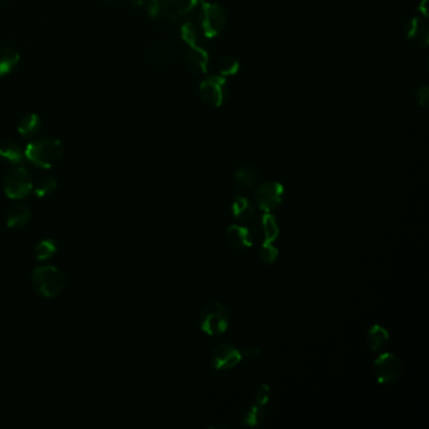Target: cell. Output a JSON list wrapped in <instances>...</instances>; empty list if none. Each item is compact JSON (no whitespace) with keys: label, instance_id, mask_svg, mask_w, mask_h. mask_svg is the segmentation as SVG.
<instances>
[{"label":"cell","instance_id":"cell-1","mask_svg":"<svg viewBox=\"0 0 429 429\" xmlns=\"http://www.w3.org/2000/svg\"><path fill=\"white\" fill-rule=\"evenodd\" d=\"M63 153L62 141L56 137H43L29 142L24 156L38 168L51 169L60 164Z\"/></svg>","mask_w":429,"mask_h":429},{"label":"cell","instance_id":"cell-2","mask_svg":"<svg viewBox=\"0 0 429 429\" xmlns=\"http://www.w3.org/2000/svg\"><path fill=\"white\" fill-rule=\"evenodd\" d=\"M32 285L33 289L40 295L53 298L60 295L65 289L66 278L60 269L54 266H43L33 271L32 275Z\"/></svg>","mask_w":429,"mask_h":429},{"label":"cell","instance_id":"cell-3","mask_svg":"<svg viewBox=\"0 0 429 429\" xmlns=\"http://www.w3.org/2000/svg\"><path fill=\"white\" fill-rule=\"evenodd\" d=\"M199 326L207 335H223L229 328L228 310L221 302H208L201 310Z\"/></svg>","mask_w":429,"mask_h":429},{"label":"cell","instance_id":"cell-4","mask_svg":"<svg viewBox=\"0 0 429 429\" xmlns=\"http://www.w3.org/2000/svg\"><path fill=\"white\" fill-rule=\"evenodd\" d=\"M373 373L379 384L393 385L402 376V362L393 353H382L373 364Z\"/></svg>","mask_w":429,"mask_h":429},{"label":"cell","instance_id":"cell-5","mask_svg":"<svg viewBox=\"0 0 429 429\" xmlns=\"http://www.w3.org/2000/svg\"><path fill=\"white\" fill-rule=\"evenodd\" d=\"M255 188V204L263 213H274L276 209L281 207L285 198V188L281 183L276 180L264 181Z\"/></svg>","mask_w":429,"mask_h":429},{"label":"cell","instance_id":"cell-6","mask_svg":"<svg viewBox=\"0 0 429 429\" xmlns=\"http://www.w3.org/2000/svg\"><path fill=\"white\" fill-rule=\"evenodd\" d=\"M6 194L10 199H23L31 194L33 189V181L27 169L15 167L8 171L3 180Z\"/></svg>","mask_w":429,"mask_h":429},{"label":"cell","instance_id":"cell-7","mask_svg":"<svg viewBox=\"0 0 429 429\" xmlns=\"http://www.w3.org/2000/svg\"><path fill=\"white\" fill-rule=\"evenodd\" d=\"M199 20H201V32L207 38H214L226 28L227 15L221 6L204 3L201 6Z\"/></svg>","mask_w":429,"mask_h":429},{"label":"cell","instance_id":"cell-8","mask_svg":"<svg viewBox=\"0 0 429 429\" xmlns=\"http://www.w3.org/2000/svg\"><path fill=\"white\" fill-rule=\"evenodd\" d=\"M201 100L208 106L219 108L228 97V87L226 78L221 76H212L203 81L199 86Z\"/></svg>","mask_w":429,"mask_h":429},{"label":"cell","instance_id":"cell-9","mask_svg":"<svg viewBox=\"0 0 429 429\" xmlns=\"http://www.w3.org/2000/svg\"><path fill=\"white\" fill-rule=\"evenodd\" d=\"M241 362V351L230 342H221L217 345L210 354V362L218 371L235 369Z\"/></svg>","mask_w":429,"mask_h":429},{"label":"cell","instance_id":"cell-10","mask_svg":"<svg viewBox=\"0 0 429 429\" xmlns=\"http://www.w3.org/2000/svg\"><path fill=\"white\" fill-rule=\"evenodd\" d=\"M252 223V235L255 239L261 243H274L280 237V226L272 213H263L260 217H255Z\"/></svg>","mask_w":429,"mask_h":429},{"label":"cell","instance_id":"cell-11","mask_svg":"<svg viewBox=\"0 0 429 429\" xmlns=\"http://www.w3.org/2000/svg\"><path fill=\"white\" fill-rule=\"evenodd\" d=\"M199 0H161V13L170 20H178L193 12Z\"/></svg>","mask_w":429,"mask_h":429},{"label":"cell","instance_id":"cell-12","mask_svg":"<svg viewBox=\"0 0 429 429\" xmlns=\"http://www.w3.org/2000/svg\"><path fill=\"white\" fill-rule=\"evenodd\" d=\"M255 204L249 201L247 196L235 193L232 199V215L235 218V221H238L239 224H246L251 223L255 219Z\"/></svg>","mask_w":429,"mask_h":429},{"label":"cell","instance_id":"cell-13","mask_svg":"<svg viewBox=\"0 0 429 429\" xmlns=\"http://www.w3.org/2000/svg\"><path fill=\"white\" fill-rule=\"evenodd\" d=\"M189 49L185 54L187 67L193 74H205L208 69L209 56L207 51L194 43L188 44Z\"/></svg>","mask_w":429,"mask_h":429},{"label":"cell","instance_id":"cell-14","mask_svg":"<svg viewBox=\"0 0 429 429\" xmlns=\"http://www.w3.org/2000/svg\"><path fill=\"white\" fill-rule=\"evenodd\" d=\"M226 235L229 244L235 249H252L255 244V237L251 229L246 228L241 224L229 226L226 230Z\"/></svg>","mask_w":429,"mask_h":429},{"label":"cell","instance_id":"cell-15","mask_svg":"<svg viewBox=\"0 0 429 429\" xmlns=\"http://www.w3.org/2000/svg\"><path fill=\"white\" fill-rule=\"evenodd\" d=\"M405 37L407 40L416 42L421 47H427L429 43V27L427 22L419 17H414L405 24Z\"/></svg>","mask_w":429,"mask_h":429},{"label":"cell","instance_id":"cell-16","mask_svg":"<svg viewBox=\"0 0 429 429\" xmlns=\"http://www.w3.org/2000/svg\"><path fill=\"white\" fill-rule=\"evenodd\" d=\"M178 56V47L174 43L164 42L156 44L149 52V60L158 66H168L174 62Z\"/></svg>","mask_w":429,"mask_h":429},{"label":"cell","instance_id":"cell-17","mask_svg":"<svg viewBox=\"0 0 429 429\" xmlns=\"http://www.w3.org/2000/svg\"><path fill=\"white\" fill-rule=\"evenodd\" d=\"M32 218V210L27 204H15L7 213V224L9 228L19 229L26 227Z\"/></svg>","mask_w":429,"mask_h":429},{"label":"cell","instance_id":"cell-18","mask_svg":"<svg viewBox=\"0 0 429 429\" xmlns=\"http://www.w3.org/2000/svg\"><path fill=\"white\" fill-rule=\"evenodd\" d=\"M389 331L382 325L376 323L370 326L367 333V345L371 351H379L387 346L389 342Z\"/></svg>","mask_w":429,"mask_h":429},{"label":"cell","instance_id":"cell-19","mask_svg":"<svg viewBox=\"0 0 429 429\" xmlns=\"http://www.w3.org/2000/svg\"><path fill=\"white\" fill-rule=\"evenodd\" d=\"M235 181L242 189L252 190L258 185L260 173L251 167H242L235 171Z\"/></svg>","mask_w":429,"mask_h":429},{"label":"cell","instance_id":"cell-20","mask_svg":"<svg viewBox=\"0 0 429 429\" xmlns=\"http://www.w3.org/2000/svg\"><path fill=\"white\" fill-rule=\"evenodd\" d=\"M0 159L8 161L14 165H20L24 162V153L13 141L0 142Z\"/></svg>","mask_w":429,"mask_h":429},{"label":"cell","instance_id":"cell-21","mask_svg":"<svg viewBox=\"0 0 429 429\" xmlns=\"http://www.w3.org/2000/svg\"><path fill=\"white\" fill-rule=\"evenodd\" d=\"M40 128H42V122H40V116L37 114H28L22 117L18 125V133L20 136L31 139L34 137L35 135L40 134Z\"/></svg>","mask_w":429,"mask_h":429},{"label":"cell","instance_id":"cell-22","mask_svg":"<svg viewBox=\"0 0 429 429\" xmlns=\"http://www.w3.org/2000/svg\"><path fill=\"white\" fill-rule=\"evenodd\" d=\"M20 56L12 48H0V77L12 74L19 63Z\"/></svg>","mask_w":429,"mask_h":429},{"label":"cell","instance_id":"cell-23","mask_svg":"<svg viewBox=\"0 0 429 429\" xmlns=\"http://www.w3.org/2000/svg\"><path fill=\"white\" fill-rule=\"evenodd\" d=\"M266 416H267V412L264 407H261L255 403H252L249 405L247 410L244 412V414L242 417V426H246V427H258L261 426L262 423L266 421Z\"/></svg>","mask_w":429,"mask_h":429},{"label":"cell","instance_id":"cell-24","mask_svg":"<svg viewBox=\"0 0 429 429\" xmlns=\"http://www.w3.org/2000/svg\"><path fill=\"white\" fill-rule=\"evenodd\" d=\"M57 242L54 239H44V241H40L37 246H35V257L40 260V261H46L48 258H51L52 255H56L57 252Z\"/></svg>","mask_w":429,"mask_h":429},{"label":"cell","instance_id":"cell-25","mask_svg":"<svg viewBox=\"0 0 429 429\" xmlns=\"http://www.w3.org/2000/svg\"><path fill=\"white\" fill-rule=\"evenodd\" d=\"M280 255V251L274 243H261V247L258 249V258L264 264H272L277 261Z\"/></svg>","mask_w":429,"mask_h":429},{"label":"cell","instance_id":"cell-26","mask_svg":"<svg viewBox=\"0 0 429 429\" xmlns=\"http://www.w3.org/2000/svg\"><path fill=\"white\" fill-rule=\"evenodd\" d=\"M34 193L40 198H44L47 195L52 194L57 189V180L52 176H44L37 183V185L33 187Z\"/></svg>","mask_w":429,"mask_h":429},{"label":"cell","instance_id":"cell-27","mask_svg":"<svg viewBox=\"0 0 429 429\" xmlns=\"http://www.w3.org/2000/svg\"><path fill=\"white\" fill-rule=\"evenodd\" d=\"M218 69H219L221 77L233 76L239 71V60H237L233 56H226L219 62Z\"/></svg>","mask_w":429,"mask_h":429},{"label":"cell","instance_id":"cell-28","mask_svg":"<svg viewBox=\"0 0 429 429\" xmlns=\"http://www.w3.org/2000/svg\"><path fill=\"white\" fill-rule=\"evenodd\" d=\"M135 7L145 10L149 17L155 18L161 13V0H133Z\"/></svg>","mask_w":429,"mask_h":429},{"label":"cell","instance_id":"cell-29","mask_svg":"<svg viewBox=\"0 0 429 429\" xmlns=\"http://www.w3.org/2000/svg\"><path fill=\"white\" fill-rule=\"evenodd\" d=\"M269 401H271V387H269V384L263 382V384L258 387L257 392H255L253 403L266 408V405L269 404Z\"/></svg>","mask_w":429,"mask_h":429},{"label":"cell","instance_id":"cell-30","mask_svg":"<svg viewBox=\"0 0 429 429\" xmlns=\"http://www.w3.org/2000/svg\"><path fill=\"white\" fill-rule=\"evenodd\" d=\"M242 360H247V362H255L260 355H261V350L255 346H249L246 349L241 351Z\"/></svg>","mask_w":429,"mask_h":429},{"label":"cell","instance_id":"cell-31","mask_svg":"<svg viewBox=\"0 0 429 429\" xmlns=\"http://www.w3.org/2000/svg\"><path fill=\"white\" fill-rule=\"evenodd\" d=\"M417 101L419 103V106L422 108H428L429 100V88L428 86H421V87L417 90L416 92Z\"/></svg>","mask_w":429,"mask_h":429},{"label":"cell","instance_id":"cell-32","mask_svg":"<svg viewBox=\"0 0 429 429\" xmlns=\"http://www.w3.org/2000/svg\"><path fill=\"white\" fill-rule=\"evenodd\" d=\"M209 428H213V429H217V428H223V429H226V428H229V426L228 424H223V423H215V424H210V426H209Z\"/></svg>","mask_w":429,"mask_h":429}]
</instances>
